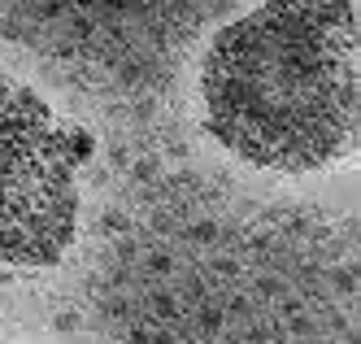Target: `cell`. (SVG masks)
Here are the masks:
<instances>
[{"instance_id":"obj_1","label":"cell","mask_w":361,"mask_h":344,"mask_svg":"<svg viewBox=\"0 0 361 344\" xmlns=\"http://www.w3.org/2000/svg\"><path fill=\"white\" fill-rule=\"evenodd\" d=\"M209 136L240 162L314 174L357 153V5H262L226 22L200 61Z\"/></svg>"},{"instance_id":"obj_2","label":"cell","mask_w":361,"mask_h":344,"mask_svg":"<svg viewBox=\"0 0 361 344\" xmlns=\"http://www.w3.org/2000/svg\"><path fill=\"white\" fill-rule=\"evenodd\" d=\"M79 153L87 140L48 100L0 74V261L57 266L79 231Z\"/></svg>"}]
</instances>
